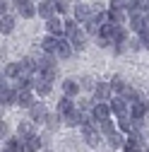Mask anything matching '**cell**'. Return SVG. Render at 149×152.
Instances as JSON below:
<instances>
[{
  "mask_svg": "<svg viewBox=\"0 0 149 152\" xmlns=\"http://www.w3.org/2000/svg\"><path fill=\"white\" fill-rule=\"evenodd\" d=\"M74 20H80V22H87V20H91V7L89 5H77L74 7Z\"/></svg>",
  "mask_w": 149,
  "mask_h": 152,
  "instance_id": "23",
  "label": "cell"
},
{
  "mask_svg": "<svg viewBox=\"0 0 149 152\" xmlns=\"http://www.w3.org/2000/svg\"><path fill=\"white\" fill-rule=\"evenodd\" d=\"M7 7H10V3H7V0H0V12H3V15H7Z\"/></svg>",
  "mask_w": 149,
  "mask_h": 152,
  "instance_id": "36",
  "label": "cell"
},
{
  "mask_svg": "<svg viewBox=\"0 0 149 152\" xmlns=\"http://www.w3.org/2000/svg\"><path fill=\"white\" fill-rule=\"evenodd\" d=\"M22 142H24V152H39V150L43 147V140H41L39 135H29V138H24Z\"/></svg>",
  "mask_w": 149,
  "mask_h": 152,
  "instance_id": "15",
  "label": "cell"
},
{
  "mask_svg": "<svg viewBox=\"0 0 149 152\" xmlns=\"http://www.w3.org/2000/svg\"><path fill=\"white\" fill-rule=\"evenodd\" d=\"M60 118H63V116H60L58 111H55V113H48V116H46V128H48V130H58V128H60Z\"/></svg>",
  "mask_w": 149,
  "mask_h": 152,
  "instance_id": "26",
  "label": "cell"
},
{
  "mask_svg": "<svg viewBox=\"0 0 149 152\" xmlns=\"http://www.w3.org/2000/svg\"><path fill=\"white\" fill-rule=\"evenodd\" d=\"M29 135H34V121L29 118V121H22L20 126H17V138H29Z\"/></svg>",
  "mask_w": 149,
  "mask_h": 152,
  "instance_id": "19",
  "label": "cell"
},
{
  "mask_svg": "<svg viewBox=\"0 0 149 152\" xmlns=\"http://www.w3.org/2000/svg\"><path fill=\"white\" fill-rule=\"evenodd\" d=\"M46 27H48V34H53V36H65V22L58 20V17L46 20Z\"/></svg>",
  "mask_w": 149,
  "mask_h": 152,
  "instance_id": "8",
  "label": "cell"
},
{
  "mask_svg": "<svg viewBox=\"0 0 149 152\" xmlns=\"http://www.w3.org/2000/svg\"><path fill=\"white\" fill-rule=\"evenodd\" d=\"M111 87H113V92H116V94H120V97H125V92L130 89V87H127V82L120 77V75H116V77L111 80Z\"/></svg>",
  "mask_w": 149,
  "mask_h": 152,
  "instance_id": "22",
  "label": "cell"
},
{
  "mask_svg": "<svg viewBox=\"0 0 149 152\" xmlns=\"http://www.w3.org/2000/svg\"><path fill=\"white\" fill-rule=\"evenodd\" d=\"M12 29H14V20H12L10 15H3V22H0V31H3V34H10Z\"/></svg>",
  "mask_w": 149,
  "mask_h": 152,
  "instance_id": "29",
  "label": "cell"
},
{
  "mask_svg": "<svg viewBox=\"0 0 149 152\" xmlns=\"http://www.w3.org/2000/svg\"><path fill=\"white\" fill-rule=\"evenodd\" d=\"M70 41H72V48H74V51H84V48H87V34L80 29V31H74V34L70 36Z\"/></svg>",
  "mask_w": 149,
  "mask_h": 152,
  "instance_id": "18",
  "label": "cell"
},
{
  "mask_svg": "<svg viewBox=\"0 0 149 152\" xmlns=\"http://www.w3.org/2000/svg\"><path fill=\"white\" fill-rule=\"evenodd\" d=\"M39 77L53 82L55 77H58V68H55V65H51V68H39Z\"/></svg>",
  "mask_w": 149,
  "mask_h": 152,
  "instance_id": "27",
  "label": "cell"
},
{
  "mask_svg": "<svg viewBox=\"0 0 149 152\" xmlns=\"http://www.w3.org/2000/svg\"><path fill=\"white\" fill-rule=\"evenodd\" d=\"M34 3H41V0H34Z\"/></svg>",
  "mask_w": 149,
  "mask_h": 152,
  "instance_id": "39",
  "label": "cell"
},
{
  "mask_svg": "<svg viewBox=\"0 0 149 152\" xmlns=\"http://www.w3.org/2000/svg\"><path fill=\"white\" fill-rule=\"evenodd\" d=\"M55 7H58L60 15H67V12H70V5L65 3V0H55Z\"/></svg>",
  "mask_w": 149,
  "mask_h": 152,
  "instance_id": "33",
  "label": "cell"
},
{
  "mask_svg": "<svg viewBox=\"0 0 149 152\" xmlns=\"http://www.w3.org/2000/svg\"><path fill=\"white\" fill-rule=\"evenodd\" d=\"M125 12L127 10H111L108 7V17H111V22H113V24H123L125 22Z\"/></svg>",
  "mask_w": 149,
  "mask_h": 152,
  "instance_id": "28",
  "label": "cell"
},
{
  "mask_svg": "<svg viewBox=\"0 0 149 152\" xmlns=\"http://www.w3.org/2000/svg\"><path fill=\"white\" fill-rule=\"evenodd\" d=\"M58 46H60V36H53V34H48V36H43V41H41V51L43 53H58Z\"/></svg>",
  "mask_w": 149,
  "mask_h": 152,
  "instance_id": "7",
  "label": "cell"
},
{
  "mask_svg": "<svg viewBox=\"0 0 149 152\" xmlns=\"http://www.w3.org/2000/svg\"><path fill=\"white\" fill-rule=\"evenodd\" d=\"M144 31H149V15H144Z\"/></svg>",
  "mask_w": 149,
  "mask_h": 152,
  "instance_id": "37",
  "label": "cell"
},
{
  "mask_svg": "<svg viewBox=\"0 0 149 152\" xmlns=\"http://www.w3.org/2000/svg\"><path fill=\"white\" fill-rule=\"evenodd\" d=\"M29 116L34 123H46V116H48V111H46V104L43 102H36L31 109H29Z\"/></svg>",
  "mask_w": 149,
  "mask_h": 152,
  "instance_id": "6",
  "label": "cell"
},
{
  "mask_svg": "<svg viewBox=\"0 0 149 152\" xmlns=\"http://www.w3.org/2000/svg\"><path fill=\"white\" fill-rule=\"evenodd\" d=\"M106 138H108V145H111V150L125 147V142H127V140H125V135H123V133H118V130H116V133H111V135H106Z\"/></svg>",
  "mask_w": 149,
  "mask_h": 152,
  "instance_id": "21",
  "label": "cell"
},
{
  "mask_svg": "<svg viewBox=\"0 0 149 152\" xmlns=\"http://www.w3.org/2000/svg\"><path fill=\"white\" fill-rule=\"evenodd\" d=\"M140 41H142V48L149 51V31H142V34H140Z\"/></svg>",
  "mask_w": 149,
  "mask_h": 152,
  "instance_id": "35",
  "label": "cell"
},
{
  "mask_svg": "<svg viewBox=\"0 0 149 152\" xmlns=\"http://www.w3.org/2000/svg\"><path fill=\"white\" fill-rule=\"evenodd\" d=\"M111 113H113V109H111V104H106V102H96L94 109H91V116H94V121L111 118Z\"/></svg>",
  "mask_w": 149,
  "mask_h": 152,
  "instance_id": "5",
  "label": "cell"
},
{
  "mask_svg": "<svg viewBox=\"0 0 149 152\" xmlns=\"http://www.w3.org/2000/svg\"><path fill=\"white\" fill-rule=\"evenodd\" d=\"M22 75H27V70H24V65H22V61H20V63H7L3 77H7V80H20Z\"/></svg>",
  "mask_w": 149,
  "mask_h": 152,
  "instance_id": "4",
  "label": "cell"
},
{
  "mask_svg": "<svg viewBox=\"0 0 149 152\" xmlns=\"http://www.w3.org/2000/svg\"><path fill=\"white\" fill-rule=\"evenodd\" d=\"M130 29H132L135 34H142L144 31V15L142 12H135V15H130Z\"/></svg>",
  "mask_w": 149,
  "mask_h": 152,
  "instance_id": "16",
  "label": "cell"
},
{
  "mask_svg": "<svg viewBox=\"0 0 149 152\" xmlns=\"http://www.w3.org/2000/svg\"><path fill=\"white\" fill-rule=\"evenodd\" d=\"M130 0H111V10H127Z\"/></svg>",
  "mask_w": 149,
  "mask_h": 152,
  "instance_id": "31",
  "label": "cell"
},
{
  "mask_svg": "<svg viewBox=\"0 0 149 152\" xmlns=\"http://www.w3.org/2000/svg\"><path fill=\"white\" fill-rule=\"evenodd\" d=\"M96 128L101 130V135H111V133H116V121H111V118L96 121Z\"/></svg>",
  "mask_w": 149,
  "mask_h": 152,
  "instance_id": "25",
  "label": "cell"
},
{
  "mask_svg": "<svg viewBox=\"0 0 149 152\" xmlns=\"http://www.w3.org/2000/svg\"><path fill=\"white\" fill-rule=\"evenodd\" d=\"M111 94H113V87H111V82H99L96 89H94V99H96V102H108Z\"/></svg>",
  "mask_w": 149,
  "mask_h": 152,
  "instance_id": "10",
  "label": "cell"
},
{
  "mask_svg": "<svg viewBox=\"0 0 149 152\" xmlns=\"http://www.w3.org/2000/svg\"><path fill=\"white\" fill-rule=\"evenodd\" d=\"M74 53V48H72V41L67 39V36H60V46H58V53H55V58H70V56Z\"/></svg>",
  "mask_w": 149,
  "mask_h": 152,
  "instance_id": "12",
  "label": "cell"
},
{
  "mask_svg": "<svg viewBox=\"0 0 149 152\" xmlns=\"http://www.w3.org/2000/svg\"><path fill=\"white\" fill-rule=\"evenodd\" d=\"M17 104L24 106V109H31L36 102H34V92L31 89H20V94H17Z\"/></svg>",
  "mask_w": 149,
  "mask_h": 152,
  "instance_id": "14",
  "label": "cell"
},
{
  "mask_svg": "<svg viewBox=\"0 0 149 152\" xmlns=\"http://www.w3.org/2000/svg\"><path fill=\"white\" fill-rule=\"evenodd\" d=\"M80 89H82V85L77 82V80H72V77H67V80H63V94H67V97H77L80 94Z\"/></svg>",
  "mask_w": 149,
  "mask_h": 152,
  "instance_id": "13",
  "label": "cell"
},
{
  "mask_svg": "<svg viewBox=\"0 0 149 152\" xmlns=\"http://www.w3.org/2000/svg\"><path fill=\"white\" fill-rule=\"evenodd\" d=\"M123 152H144V147H137V145H132V142H125Z\"/></svg>",
  "mask_w": 149,
  "mask_h": 152,
  "instance_id": "34",
  "label": "cell"
},
{
  "mask_svg": "<svg viewBox=\"0 0 149 152\" xmlns=\"http://www.w3.org/2000/svg\"><path fill=\"white\" fill-rule=\"evenodd\" d=\"M63 123H65L67 128L84 126V113H82V109H72L70 113H65V116H63Z\"/></svg>",
  "mask_w": 149,
  "mask_h": 152,
  "instance_id": "3",
  "label": "cell"
},
{
  "mask_svg": "<svg viewBox=\"0 0 149 152\" xmlns=\"http://www.w3.org/2000/svg\"><path fill=\"white\" fill-rule=\"evenodd\" d=\"M72 109H74V104H72V97H67V94H65V97H60L58 106H55V111H58L60 116H65V113H70Z\"/></svg>",
  "mask_w": 149,
  "mask_h": 152,
  "instance_id": "20",
  "label": "cell"
},
{
  "mask_svg": "<svg viewBox=\"0 0 149 152\" xmlns=\"http://www.w3.org/2000/svg\"><path fill=\"white\" fill-rule=\"evenodd\" d=\"M77 24H80V20H65V36H67V39H70L74 31H80Z\"/></svg>",
  "mask_w": 149,
  "mask_h": 152,
  "instance_id": "30",
  "label": "cell"
},
{
  "mask_svg": "<svg viewBox=\"0 0 149 152\" xmlns=\"http://www.w3.org/2000/svg\"><path fill=\"white\" fill-rule=\"evenodd\" d=\"M34 92L39 94V97H48V94H51V82L43 80V77H39V80H36V85H34Z\"/></svg>",
  "mask_w": 149,
  "mask_h": 152,
  "instance_id": "24",
  "label": "cell"
},
{
  "mask_svg": "<svg viewBox=\"0 0 149 152\" xmlns=\"http://www.w3.org/2000/svg\"><path fill=\"white\" fill-rule=\"evenodd\" d=\"M82 140H84L89 147H99V145H101V130L94 128L91 123L82 126Z\"/></svg>",
  "mask_w": 149,
  "mask_h": 152,
  "instance_id": "1",
  "label": "cell"
},
{
  "mask_svg": "<svg viewBox=\"0 0 149 152\" xmlns=\"http://www.w3.org/2000/svg\"><path fill=\"white\" fill-rule=\"evenodd\" d=\"M111 109H113V113L118 118L130 116V102L125 97H120V94H116V99H111Z\"/></svg>",
  "mask_w": 149,
  "mask_h": 152,
  "instance_id": "2",
  "label": "cell"
},
{
  "mask_svg": "<svg viewBox=\"0 0 149 152\" xmlns=\"http://www.w3.org/2000/svg\"><path fill=\"white\" fill-rule=\"evenodd\" d=\"M12 3H14V5H20V3H24V0H12Z\"/></svg>",
  "mask_w": 149,
  "mask_h": 152,
  "instance_id": "38",
  "label": "cell"
},
{
  "mask_svg": "<svg viewBox=\"0 0 149 152\" xmlns=\"http://www.w3.org/2000/svg\"><path fill=\"white\" fill-rule=\"evenodd\" d=\"M96 85H99V82H96L94 77H82V87H84V89H91V92H94Z\"/></svg>",
  "mask_w": 149,
  "mask_h": 152,
  "instance_id": "32",
  "label": "cell"
},
{
  "mask_svg": "<svg viewBox=\"0 0 149 152\" xmlns=\"http://www.w3.org/2000/svg\"><path fill=\"white\" fill-rule=\"evenodd\" d=\"M36 7H39V17H43V20H51V17H55V12H58L55 3H51V0H41Z\"/></svg>",
  "mask_w": 149,
  "mask_h": 152,
  "instance_id": "9",
  "label": "cell"
},
{
  "mask_svg": "<svg viewBox=\"0 0 149 152\" xmlns=\"http://www.w3.org/2000/svg\"><path fill=\"white\" fill-rule=\"evenodd\" d=\"M46 152H51V150H46Z\"/></svg>",
  "mask_w": 149,
  "mask_h": 152,
  "instance_id": "40",
  "label": "cell"
},
{
  "mask_svg": "<svg viewBox=\"0 0 149 152\" xmlns=\"http://www.w3.org/2000/svg\"><path fill=\"white\" fill-rule=\"evenodd\" d=\"M17 10H20V15L24 17V20H31V17L39 15V7H34V0H24V3H20Z\"/></svg>",
  "mask_w": 149,
  "mask_h": 152,
  "instance_id": "11",
  "label": "cell"
},
{
  "mask_svg": "<svg viewBox=\"0 0 149 152\" xmlns=\"http://www.w3.org/2000/svg\"><path fill=\"white\" fill-rule=\"evenodd\" d=\"M17 94H20V92L10 89V87L5 85V80H3V92H0V102H3V106H7V104H14V102H17Z\"/></svg>",
  "mask_w": 149,
  "mask_h": 152,
  "instance_id": "17",
  "label": "cell"
}]
</instances>
